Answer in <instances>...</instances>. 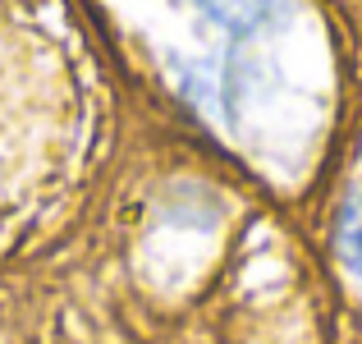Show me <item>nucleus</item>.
Returning <instances> with one entry per match:
<instances>
[{
  "label": "nucleus",
  "mask_w": 362,
  "mask_h": 344,
  "mask_svg": "<svg viewBox=\"0 0 362 344\" xmlns=\"http://www.w3.org/2000/svg\"><path fill=\"white\" fill-rule=\"evenodd\" d=\"M339 253H344L349 271L362 275V202L358 197L344 207V221H339Z\"/></svg>",
  "instance_id": "f257e3e1"
}]
</instances>
